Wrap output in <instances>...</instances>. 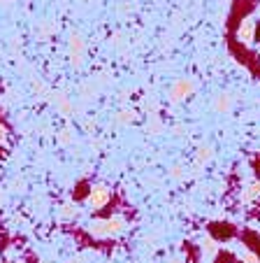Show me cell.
<instances>
[{"label": "cell", "instance_id": "obj_10", "mask_svg": "<svg viewBox=\"0 0 260 263\" xmlns=\"http://www.w3.org/2000/svg\"><path fill=\"white\" fill-rule=\"evenodd\" d=\"M258 196H260V182H253L249 189H246V194L242 196V200H244V203H251V200L258 198Z\"/></svg>", "mask_w": 260, "mask_h": 263}, {"label": "cell", "instance_id": "obj_19", "mask_svg": "<svg viewBox=\"0 0 260 263\" xmlns=\"http://www.w3.org/2000/svg\"><path fill=\"white\" fill-rule=\"evenodd\" d=\"M3 203H5V191L0 189V205H3Z\"/></svg>", "mask_w": 260, "mask_h": 263}, {"label": "cell", "instance_id": "obj_8", "mask_svg": "<svg viewBox=\"0 0 260 263\" xmlns=\"http://www.w3.org/2000/svg\"><path fill=\"white\" fill-rule=\"evenodd\" d=\"M211 159H214V149H211V144H200L197 152H195V163L205 165V163H209Z\"/></svg>", "mask_w": 260, "mask_h": 263}, {"label": "cell", "instance_id": "obj_11", "mask_svg": "<svg viewBox=\"0 0 260 263\" xmlns=\"http://www.w3.org/2000/svg\"><path fill=\"white\" fill-rule=\"evenodd\" d=\"M184 175H186V168H184L182 163H174V165H170V177H172V179H182Z\"/></svg>", "mask_w": 260, "mask_h": 263}, {"label": "cell", "instance_id": "obj_9", "mask_svg": "<svg viewBox=\"0 0 260 263\" xmlns=\"http://www.w3.org/2000/svg\"><path fill=\"white\" fill-rule=\"evenodd\" d=\"M135 117H137V112H135V109H121V112L116 115V121H118V124H133Z\"/></svg>", "mask_w": 260, "mask_h": 263}, {"label": "cell", "instance_id": "obj_4", "mask_svg": "<svg viewBox=\"0 0 260 263\" xmlns=\"http://www.w3.org/2000/svg\"><path fill=\"white\" fill-rule=\"evenodd\" d=\"M193 91H195V84H193V80H186V77H182V80H177L174 84L170 86V100H172V103H182V100L188 98Z\"/></svg>", "mask_w": 260, "mask_h": 263}, {"label": "cell", "instance_id": "obj_3", "mask_svg": "<svg viewBox=\"0 0 260 263\" xmlns=\"http://www.w3.org/2000/svg\"><path fill=\"white\" fill-rule=\"evenodd\" d=\"M68 51H70V63L74 68H82L84 65V54H86V42L79 33H72L68 40Z\"/></svg>", "mask_w": 260, "mask_h": 263}, {"label": "cell", "instance_id": "obj_20", "mask_svg": "<svg viewBox=\"0 0 260 263\" xmlns=\"http://www.w3.org/2000/svg\"><path fill=\"white\" fill-rule=\"evenodd\" d=\"M10 5V0H0V7H7Z\"/></svg>", "mask_w": 260, "mask_h": 263}, {"label": "cell", "instance_id": "obj_7", "mask_svg": "<svg viewBox=\"0 0 260 263\" xmlns=\"http://www.w3.org/2000/svg\"><path fill=\"white\" fill-rule=\"evenodd\" d=\"M54 103H56V109H58L63 117H70V115H74V105H72V100L68 98V96H63V93H56L54 96Z\"/></svg>", "mask_w": 260, "mask_h": 263}, {"label": "cell", "instance_id": "obj_15", "mask_svg": "<svg viewBox=\"0 0 260 263\" xmlns=\"http://www.w3.org/2000/svg\"><path fill=\"white\" fill-rule=\"evenodd\" d=\"M242 263H260V256L253 252H244L242 254Z\"/></svg>", "mask_w": 260, "mask_h": 263}, {"label": "cell", "instance_id": "obj_18", "mask_svg": "<svg viewBox=\"0 0 260 263\" xmlns=\"http://www.w3.org/2000/svg\"><path fill=\"white\" fill-rule=\"evenodd\" d=\"M5 138H7V130L5 126H0V142H5Z\"/></svg>", "mask_w": 260, "mask_h": 263}, {"label": "cell", "instance_id": "obj_6", "mask_svg": "<svg viewBox=\"0 0 260 263\" xmlns=\"http://www.w3.org/2000/svg\"><path fill=\"white\" fill-rule=\"evenodd\" d=\"M232 105H235V98H232L230 93H218L214 98V112H218V115H228L232 109Z\"/></svg>", "mask_w": 260, "mask_h": 263}, {"label": "cell", "instance_id": "obj_17", "mask_svg": "<svg viewBox=\"0 0 260 263\" xmlns=\"http://www.w3.org/2000/svg\"><path fill=\"white\" fill-rule=\"evenodd\" d=\"M84 128H86V130H91V128H95V121H91V119H86V121H84Z\"/></svg>", "mask_w": 260, "mask_h": 263}, {"label": "cell", "instance_id": "obj_5", "mask_svg": "<svg viewBox=\"0 0 260 263\" xmlns=\"http://www.w3.org/2000/svg\"><path fill=\"white\" fill-rule=\"evenodd\" d=\"M253 37H255V21L253 16H249V19H244L237 26V40L249 45V42H253Z\"/></svg>", "mask_w": 260, "mask_h": 263}, {"label": "cell", "instance_id": "obj_14", "mask_svg": "<svg viewBox=\"0 0 260 263\" xmlns=\"http://www.w3.org/2000/svg\"><path fill=\"white\" fill-rule=\"evenodd\" d=\"M147 128H149V133H151V135H158V133L163 130V126L158 124L156 117H151V124H147Z\"/></svg>", "mask_w": 260, "mask_h": 263}, {"label": "cell", "instance_id": "obj_12", "mask_svg": "<svg viewBox=\"0 0 260 263\" xmlns=\"http://www.w3.org/2000/svg\"><path fill=\"white\" fill-rule=\"evenodd\" d=\"M72 140H74V135H72V130H70V128H63V130L58 133V142L63 144V147H65V144H70Z\"/></svg>", "mask_w": 260, "mask_h": 263}, {"label": "cell", "instance_id": "obj_21", "mask_svg": "<svg viewBox=\"0 0 260 263\" xmlns=\"http://www.w3.org/2000/svg\"><path fill=\"white\" fill-rule=\"evenodd\" d=\"M170 263H184V261H182V258H172Z\"/></svg>", "mask_w": 260, "mask_h": 263}, {"label": "cell", "instance_id": "obj_2", "mask_svg": "<svg viewBox=\"0 0 260 263\" xmlns=\"http://www.w3.org/2000/svg\"><path fill=\"white\" fill-rule=\"evenodd\" d=\"M109 200H112V189L107 184H93L89 189V194H86V205L91 210H103Z\"/></svg>", "mask_w": 260, "mask_h": 263}, {"label": "cell", "instance_id": "obj_13", "mask_svg": "<svg viewBox=\"0 0 260 263\" xmlns=\"http://www.w3.org/2000/svg\"><path fill=\"white\" fill-rule=\"evenodd\" d=\"M61 217H63V219H72V217H77V208H74V205H68V203H65L63 208H61Z\"/></svg>", "mask_w": 260, "mask_h": 263}, {"label": "cell", "instance_id": "obj_16", "mask_svg": "<svg viewBox=\"0 0 260 263\" xmlns=\"http://www.w3.org/2000/svg\"><path fill=\"white\" fill-rule=\"evenodd\" d=\"M33 91L35 93H39V96H47V86L42 84L39 80H33Z\"/></svg>", "mask_w": 260, "mask_h": 263}, {"label": "cell", "instance_id": "obj_1", "mask_svg": "<svg viewBox=\"0 0 260 263\" xmlns=\"http://www.w3.org/2000/svg\"><path fill=\"white\" fill-rule=\"evenodd\" d=\"M126 229H128V221L123 214H114V217H107V219H93L89 223V231L95 238H116Z\"/></svg>", "mask_w": 260, "mask_h": 263}]
</instances>
